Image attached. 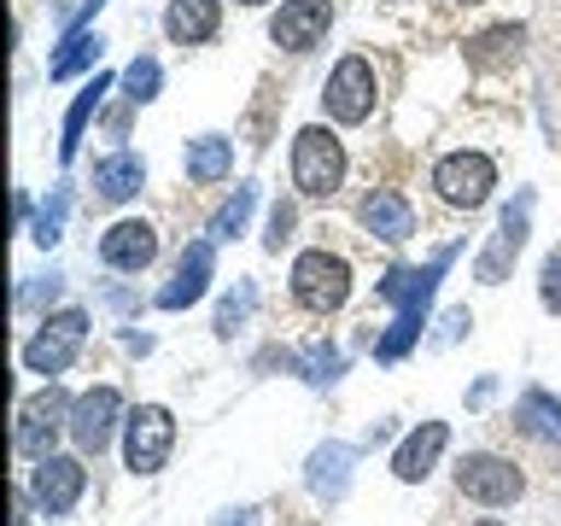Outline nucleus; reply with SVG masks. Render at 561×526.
Instances as JSON below:
<instances>
[{"label":"nucleus","mask_w":561,"mask_h":526,"mask_svg":"<svg viewBox=\"0 0 561 526\" xmlns=\"http://www.w3.org/2000/svg\"><path fill=\"white\" fill-rule=\"evenodd\" d=\"M450 263H456V245H445L427 270H386V281L375 293L386 298V305H398V316H392V328L375 340L380 363H398V357H410V351H415L421 328H427V305H433V293H438V281H445Z\"/></svg>","instance_id":"1"},{"label":"nucleus","mask_w":561,"mask_h":526,"mask_svg":"<svg viewBox=\"0 0 561 526\" xmlns=\"http://www.w3.org/2000/svg\"><path fill=\"white\" fill-rule=\"evenodd\" d=\"M345 182V147L340 135L322 129V123H310V129L293 135V187L305 193V199H333Z\"/></svg>","instance_id":"2"},{"label":"nucleus","mask_w":561,"mask_h":526,"mask_svg":"<svg viewBox=\"0 0 561 526\" xmlns=\"http://www.w3.org/2000/svg\"><path fill=\"white\" fill-rule=\"evenodd\" d=\"M293 298L310 316H333L351 298V263L340 252H298L293 258Z\"/></svg>","instance_id":"3"},{"label":"nucleus","mask_w":561,"mask_h":526,"mask_svg":"<svg viewBox=\"0 0 561 526\" xmlns=\"http://www.w3.org/2000/svg\"><path fill=\"white\" fill-rule=\"evenodd\" d=\"M170 450H175V415L164 403L129 410V421H123V462H129V473H158L170 462Z\"/></svg>","instance_id":"4"},{"label":"nucleus","mask_w":561,"mask_h":526,"mask_svg":"<svg viewBox=\"0 0 561 526\" xmlns=\"http://www.w3.org/2000/svg\"><path fill=\"white\" fill-rule=\"evenodd\" d=\"M497 187V164L485 152H450L433 164V193L445 199L450 210H480Z\"/></svg>","instance_id":"5"},{"label":"nucleus","mask_w":561,"mask_h":526,"mask_svg":"<svg viewBox=\"0 0 561 526\" xmlns=\"http://www.w3.org/2000/svg\"><path fill=\"white\" fill-rule=\"evenodd\" d=\"M88 340V310H59L35 328V340L24 345V368L30 375H65L77 363V351Z\"/></svg>","instance_id":"6"},{"label":"nucleus","mask_w":561,"mask_h":526,"mask_svg":"<svg viewBox=\"0 0 561 526\" xmlns=\"http://www.w3.org/2000/svg\"><path fill=\"white\" fill-rule=\"evenodd\" d=\"M456 491H462L468 503H485V508H508L526 491L520 480V468L515 462H503V456H491V450H473L456 462Z\"/></svg>","instance_id":"7"},{"label":"nucleus","mask_w":561,"mask_h":526,"mask_svg":"<svg viewBox=\"0 0 561 526\" xmlns=\"http://www.w3.org/2000/svg\"><path fill=\"white\" fill-rule=\"evenodd\" d=\"M322 105L333 123H368V112H375V65L363 53H345L322 88Z\"/></svg>","instance_id":"8"},{"label":"nucleus","mask_w":561,"mask_h":526,"mask_svg":"<svg viewBox=\"0 0 561 526\" xmlns=\"http://www.w3.org/2000/svg\"><path fill=\"white\" fill-rule=\"evenodd\" d=\"M70 410H77V403H70L59 386L35 392L24 410H18V450L35 456V462H42V456H53V438L70 433Z\"/></svg>","instance_id":"9"},{"label":"nucleus","mask_w":561,"mask_h":526,"mask_svg":"<svg viewBox=\"0 0 561 526\" xmlns=\"http://www.w3.org/2000/svg\"><path fill=\"white\" fill-rule=\"evenodd\" d=\"M82 491H88V468L77 456H42V462H35L30 498L42 515H70V508L82 503Z\"/></svg>","instance_id":"10"},{"label":"nucleus","mask_w":561,"mask_h":526,"mask_svg":"<svg viewBox=\"0 0 561 526\" xmlns=\"http://www.w3.org/2000/svg\"><path fill=\"white\" fill-rule=\"evenodd\" d=\"M117 421H123L117 386H94V392H82V398H77V410H70V438H77V450H82V456H100L105 445H112Z\"/></svg>","instance_id":"11"},{"label":"nucleus","mask_w":561,"mask_h":526,"mask_svg":"<svg viewBox=\"0 0 561 526\" xmlns=\"http://www.w3.org/2000/svg\"><path fill=\"white\" fill-rule=\"evenodd\" d=\"M526 222H533V193H520V199L503 210L497 235H491V245L480 252V263H473V275H480L485 287H497V281L515 270V258H520V245H526Z\"/></svg>","instance_id":"12"},{"label":"nucleus","mask_w":561,"mask_h":526,"mask_svg":"<svg viewBox=\"0 0 561 526\" xmlns=\"http://www.w3.org/2000/svg\"><path fill=\"white\" fill-rule=\"evenodd\" d=\"M328 24H333V0H280L270 42L287 47V53H310L328 35Z\"/></svg>","instance_id":"13"},{"label":"nucleus","mask_w":561,"mask_h":526,"mask_svg":"<svg viewBox=\"0 0 561 526\" xmlns=\"http://www.w3.org/2000/svg\"><path fill=\"white\" fill-rule=\"evenodd\" d=\"M152 258H158V228L140 222V217H123V222H112L100 235V263H105V270L140 275Z\"/></svg>","instance_id":"14"},{"label":"nucleus","mask_w":561,"mask_h":526,"mask_svg":"<svg viewBox=\"0 0 561 526\" xmlns=\"http://www.w3.org/2000/svg\"><path fill=\"white\" fill-rule=\"evenodd\" d=\"M210 275H217V245L210 240H193L182 263H175V275H170V287L158 293V310H187V305H199V298L210 293Z\"/></svg>","instance_id":"15"},{"label":"nucleus","mask_w":561,"mask_h":526,"mask_svg":"<svg viewBox=\"0 0 561 526\" xmlns=\"http://www.w3.org/2000/svg\"><path fill=\"white\" fill-rule=\"evenodd\" d=\"M357 217H363V228H368V235H375V240H386V245H403V240L415 235V210H410V199H403L398 187H375V193L363 199V210H357Z\"/></svg>","instance_id":"16"},{"label":"nucleus","mask_w":561,"mask_h":526,"mask_svg":"<svg viewBox=\"0 0 561 526\" xmlns=\"http://www.w3.org/2000/svg\"><path fill=\"white\" fill-rule=\"evenodd\" d=\"M445 445H450V427H445V421H421V427H415V433L398 445V456H392V473H398L403 485L427 480L433 462L445 456Z\"/></svg>","instance_id":"17"},{"label":"nucleus","mask_w":561,"mask_h":526,"mask_svg":"<svg viewBox=\"0 0 561 526\" xmlns=\"http://www.w3.org/2000/svg\"><path fill=\"white\" fill-rule=\"evenodd\" d=\"M217 24H222V0H170V12H164V35L175 47L210 42Z\"/></svg>","instance_id":"18"},{"label":"nucleus","mask_w":561,"mask_h":526,"mask_svg":"<svg viewBox=\"0 0 561 526\" xmlns=\"http://www.w3.org/2000/svg\"><path fill=\"white\" fill-rule=\"evenodd\" d=\"M140 182H147V164H140L135 152H112V158H100V164H94V187H100V199H105V205L135 199Z\"/></svg>","instance_id":"19"},{"label":"nucleus","mask_w":561,"mask_h":526,"mask_svg":"<svg viewBox=\"0 0 561 526\" xmlns=\"http://www.w3.org/2000/svg\"><path fill=\"white\" fill-rule=\"evenodd\" d=\"M105 94H112V77L100 70V77L88 82L77 100H70V112H65V135H59V158H65V164L77 158V147H82V135H88V123H94V112H100V100H105Z\"/></svg>","instance_id":"20"},{"label":"nucleus","mask_w":561,"mask_h":526,"mask_svg":"<svg viewBox=\"0 0 561 526\" xmlns=\"http://www.w3.org/2000/svg\"><path fill=\"white\" fill-rule=\"evenodd\" d=\"M520 42H526V30H520V24L480 30V35L468 42V65H473V70H503V65H515V59H520Z\"/></svg>","instance_id":"21"},{"label":"nucleus","mask_w":561,"mask_h":526,"mask_svg":"<svg viewBox=\"0 0 561 526\" xmlns=\"http://www.w3.org/2000/svg\"><path fill=\"white\" fill-rule=\"evenodd\" d=\"M515 421H520V433L543 438V445H561V403L543 392V386H526V392H520Z\"/></svg>","instance_id":"22"},{"label":"nucleus","mask_w":561,"mask_h":526,"mask_svg":"<svg viewBox=\"0 0 561 526\" xmlns=\"http://www.w3.org/2000/svg\"><path fill=\"white\" fill-rule=\"evenodd\" d=\"M345 485H351V445H322L310 456V491L328 503H340Z\"/></svg>","instance_id":"23"},{"label":"nucleus","mask_w":561,"mask_h":526,"mask_svg":"<svg viewBox=\"0 0 561 526\" xmlns=\"http://www.w3.org/2000/svg\"><path fill=\"white\" fill-rule=\"evenodd\" d=\"M228 170H234V140H222V135H199V140H187V175H193L199 187L222 182Z\"/></svg>","instance_id":"24"},{"label":"nucleus","mask_w":561,"mask_h":526,"mask_svg":"<svg viewBox=\"0 0 561 526\" xmlns=\"http://www.w3.org/2000/svg\"><path fill=\"white\" fill-rule=\"evenodd\" d=\"M100 35H88V30H77V35H65V47L59 53H53V65H47V77L53 82H65V77H77V70H88V65H94L100 59Z\"/></svg>","instance_id":"25"},{"label":"nucleus","mask_w":561,"mask_h":526,"mask_svg":"<svg viewBox=\"0 0 561 526\" xmlns=\"http://www.w3.org/2000/svg\"><path fill=\"white\" fill-rule=\"evenodd\" d=\"M65 217H70V187L59 182V187L47 193V205L35 210V228H30V240H35V245H59V240H65Z\"/></svg>","instance_id":"26"},{"label":"nucleus","mask_w":561,"mask_h":526,"mask_svg":"<svg viewBox=\"0 0 561 526\" xmlns=\"http://www.w3.org/2000/svg\"><path fill=\"white\" fill-rule=\"evenodd\" d=\"M252 205H257V187H234V199H222V210L210 217L205 235L210 240H234L240 228H245V217H252Z\"/></svg>","instance_id":"27"},{"label":"nucleus","mask_w":561,"mask_h":526,"mask_svg":"<svg viewBox=\"0 0 561 526\" xmlns=\"http://www.w3.org/2000/svg\"><path fill=\"white\" fill-rule=\"evenodd\" d=\"M298 368H305V380H310V386H328V380H340L345 357H340V351H333L328 340H310V345H305V357H298Z\"/></svg>","instance_id":"28"},{"label":"nucleus","mask_w":561,"mask_h":526,"mask_svg":"<svg viewBox=\"0 0 561 526\" xmlns=\"http://www.w3.org/2000/svg\"><path fill=\"white\" fill-rule=\"evenodd\" d=\"M252 305H257V287H252V281H240V287L217 305V333H222V340L245 322V316H252Z\"/></svg>","instance_id":"29"},{"label":"nucleus","mask_w":561,"mask_h":526,"mask_svg":"<svg viewBox=\"0 0 561 526\" xmlns=\"http://www.w3.org/2000/svg\"><path fill=\"white\" fill-rule=\"evenodd\" d=\"M158 82H164V70H158V59H135L129 70H123V88H129V100H135V105L158 100Z\"/></svg>","instance_id":"30"},{"label":"nucleus","mask_w":561,"mask_h":526,"mask_svg":"<svg viewBox=\"0 0 561 526\" xmlns=\"http://www.w3.org/2000/svg\"><path fill=\"white\" fill-rule=\"evenodd\" d=\"M538 298H543V310H550V316H561V245L543 258V270H538Z\"/></svg>","instance_id":"31"},{"label":"nucleus","mask_w":561,"mask_h":526,"mask_svg":"<svg viewBox=\"0 0 561 526\" xmlns=\"http://www.w3.org/2000/svg\"><path fill=\"white\" fill-rule=\"evenodd\" d=\"M287 240H293V205H275V210H270V235H263V245H270V252H280Z\"/></svg>","instance_id":"32"},{"label":"nucleus","mask_w":561,"mask_h":526,"mask_svg":"<svg viewBox=\"0 0 561 526\" xmlns=\"http://www.w3.org/2000/svg\"><path fill=\"white\" fill-rule=\"evenodd\" d=\"M217 526H252V521H245V508H240V521H217Z\"/></svg>","instance_id":"33"},{"label":"nucleus","mask_w":561,"mask_h":526,"mask_svg":"<svg viewBox=\"0 0 561 526\" xmlns=\"http://www.w3.org/2000/svg\"><path fill=\"white\" fill-rule=\"evenodd\" d=\"M473 526H503V521H473Z\"/></svg>","instance_id":"34"},{"label":"nucleus","mask_w":561,"mask_h":526,"mask_svg":"<svg viewBox=\"0 0 561 526\" xmlns=\"http://www.w3.org/2000/svg\"><path fill=\"white\" fill-rule=\"evenodd\" d=\"M240 7H263V0H240Z\"/></svg>","instance_id":"35"},{"label":"nucleus","mask_w":561,"mask_h":526,"mask_svg":"<svg viewBox=\"0 0 561 526\" xmlns=\"http://www.w3.org/2000/svg\"><path fill=\"white\" fill-rule=\"evenodd\" d=\"M462 7H480V0H462Z\"/></svg>","instance_id":"36"}]
</instances>
